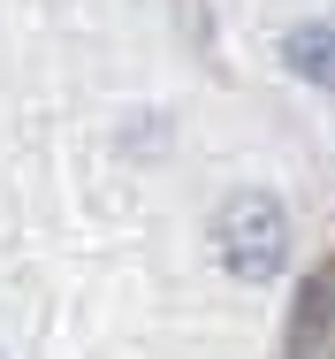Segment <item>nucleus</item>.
I'll return each instance as SVG.
<instances>
[{
    "label": "nucleus",
    "mask_w": 335,
    "mask_h": 359,
    "mask_svg": "<svg viewBox=\"0 0 335 359\" xmlns=\"http://www.w3.org/2000/svg\"><path fill=\"white\" fill-rule=\"evenodd\" d=\"M213 252L236 283H274L282 260H290V215L274 191H236L221 222H213Z\"/></svg>",
    "instance_id": "f257e3e1"
},
{
    "label": "nucleus",
    "mask_w": 335,
    "mask_h": 359,
    "mask_svg": "<svg viewBox=\"0 0 335 359\" xmlns=\"http://www.w3.org/2000/svg\"><path fill=\"white\" fill-rule=\"evenodd\" d=\"M282 54H290V69L305 76V84L335 92V23H297V31L282 39Z\"/></svg>",
    "instance_id": "f03ea898"
}]
</instances>
